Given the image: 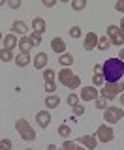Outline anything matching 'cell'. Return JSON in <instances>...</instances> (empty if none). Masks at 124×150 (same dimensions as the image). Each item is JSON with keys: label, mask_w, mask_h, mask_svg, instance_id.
I'll use <instances>...</instances> for the list:
<instances>
[{"label": "cell", "mask_w": 124, "mask_h": 150, "mask_svg": "<svg viewBox=\"0 0 124 150\" xmlns=\"http://www.w3.org/2000/svg\"><path fill=\"white\" fill-rule=\"evenodd\" d=\"M15 129H17V133L21 135L23 141H34L36 139V131L32 128V124L25 118H19L15 122Z\"/></svg>", "instance_id": "3957f363"}, {"label": "cell", "mask_w": 124, "mask_h": 150, "mask_svg": "<svg viewBox=\"0 0 124 150\" xmlns=\"http://www.w3.org/2000/svg\"><path fill=\"white\" fill-rule=\"evenodd\" d=\"M120 103L124 105V92H122V96H120Z\"/></svg>", "instance_id": "b9f144b4"}, {"label": "cell", "mask_w": 124, "mask_h": 150, "mask_svg": "<svg viewBox=\"0 0 124 150\" xmlns=\"http://www.w3.org/2000/svg\"><path fill=\"white\" fill-rule=\"evenodd\" d=\"M73 54H70V53H64V54H60L58 56V64L62 66V68H70L71 64H73Z\"/></svg>", "instance_id": "d6986e66"}, {"label": "cell", "mask_w": 124, "mask_h": 150, "mask_svg": "<svg viewBox=\"0 0 124 150\" xmlns=\"http://www.w3.org/2000/svg\"><path fill=\"white\" fill-rule=\"evenodd\" d=\"M79 98L83 101H96L98 98H100V90H98L96 86H92V84H90V86H83V88H81Z\"/></svg>", "instance_id": "ba28073f"}, {"label": "cell", "mask_w": 124, "mask_h": 150, "mask_svg": "<svg viewBox=\"0 0 124 150\" xmlns=\"http://www.w3.org/2000/svg\"><path fill=\"white\" fill-rule=\"evenodd\" d=\"M75 143L81 144V146H85L87 150H94V148L98 146V139H96V135H79Z\"/></svg>", "instance_id": "9c48e42d"}, {"label": "cell", "mask_w": 124, "mask_h": 150, "mask_svg": "<svg viewBox=\"0 0 124 150\" xmlns=\"http://www.w3.org/2000/svg\"><path fill=\"white\" fill-rule=\"evenodd\" d=\"M58 103H60V98H58V96H55V94H49V96L45 98V105H47V109H56V107H58Z\"/></svg>", "instance_id": "ffe728a7"}, {"label": "cell", "mask_w": 124, "mask_h": 150, "mask_svg": "<svg viewBox=\"0 0 124 150\" xmlns=\"http://www.w3.org/2000/svg\"><path fill=\"white\" fill-rule=\"evenodd\" d=\"M66 41L62 40V38H53V40H51V51H53V53H56V54H64L66 53Z\"/></svg>", "instance_id": "30bf717a"}, {"label": "cell", "mask_w": 124, "mask_h": 150, "mask_svg": "<svg viewBox=\"0 0 124 150\" xmlns=\"http://www.w3.org/2000/svg\"><path fill=\"white\" fill-rule=\"evenodd\" d=\"M36 122H38V126H40V128H49V124H51L49 111H38L36 112Z\"/></svg>", "instance_id": "7c38bea8"}, {"label": "cell", "mask_w": 124, "mask_h": 150, "mask_svg": "<svg viewBox=\"0 0 124 150\" xmlns=\"http://www.w3.org/2000/svg\"><path fill=\"white\" fill-rule=\"evenodd\" d=\"M105 36L111 40V45H124V34L120 32V28L117 25H109Z\"/></svg>", "instance_id": "52a82bcc"}, {"label": "cell", "mask_w": 124, "mask_h": 150, "mask_svg": "<svg viewBox=\"0 0 124 150\" xmlns=\"http://www.w3.org/2000/svg\"><path fill=\"white\" fill-rule=\"evenodd\" d=\"M81 34H83V32H81V26H71V28H70V36L73 38V40L81 38Z\"/></svg>", "instance_id": "f1b7e54d"}, {"label": "cell", "mask_w": 124, "mask_h": 150, "mask_svg": "<svg viewBox=\"0 0 124 150\" xmlns=\"http://www.w3.org/2000/svg\"><path fill=\"white\" fill-rule=\"evenodd\" d=\"M0 41H2V32H0Z\"/></svg>", "instance_id": "7bdbcfd3"}, {"label": "cell", "mask_w": 124, "mask_h": 150, "mask_svg": "<svg viewBox=\"0 0 124 150\" xmlns=\"http://www.w3.org/2000/svg\"><path fill=\"white\" fill-rule=\"evenodd\" d=\"M45 30H47V23H45V19H41V17H34V19H32V32L43 34Z\"/></svg>", "instance_id": "4fadbf2b"}, {"label": "cell", "mask_w": 124, "mask_h": 150, "mask_svg": "<svg viewBox=\"0 0 124 150\" xmlns=\"http://www.w3.org/2000/svg\"><path fill=\"white\" fill-rule=\"evenodd\" d=\"M34 47V43H32L30 36H23L21 40H19V49H21V53H30V49Z\"/></svg>", "instance_id": "2e32d148"}, {"label": "cell", "mask_w": 124, "mask_h": 150, "mask_svg": "<svg viewBox=\"0 0 124 150\" xmlns=\"http://www.w3.org/2000/svg\"><path fill=\"white\" fill-rule=\"evenodd\" d=\"M71 111H73V115H75V116H81V115H85V105L77 103L75 107H71Z\"/></svg>", "instance_id": "4dcf8cb0"}, {"label": "cell", "mask_w": 124, "mask_h": 150, "mask_svg": "<svg viewBox=\"0 0 124 150\" xmlns=\"http://www.w3.org/2000/svg\"><path fill=\"white\" fill-rule=\"evenodd\" d=\"M41 4H43L45 8H55V6H56V0H43Z\"/></svg>", "instance_id": "8d00e7d4"}, {"label": "cell", "mask_w": 124, "mask_h": 150, "mask_svg": "<svg viewBox=\"0 0 124 150\" xmlns=\"http://www.w3.org/2000/svg\"><path fill=\"white\" fill-rule=\"evenodd\" d=\"M124 118V109L122 107H107L105 111H103V120H105V124H117V122H120Z\"/></svg>", "instance_id": "5b68a950"}, {"label": "cell", "mask_w": 124, "mask_h": 150, "mask_svg": "<svg viewBox=\"0 0 124 150\" xmlns=\"http://www.w3.org/2000/svg\"><path fill=\"white\" fill-rule=\"evenodd\" d=\"M102 75L105 79V83H118L124 75V62L117 56L107 58L102 64Z\"/></svg>", "instance_id": "6da1fadb"}, {"label": "cell", "mask_w": 124, "mask_h": 150, "mask_svg": "<svg viewBox=\"0 0 124 150\" xmlns=\"http://www.w3.org/2000/svg\"><path fill=\"white\" fill-rule=\"evenodd\" d=\"M120 92H124V81H118V83H105L103 90H100V96L105 98L107 101H113Z\"/></svg>", "instance_id": "277c9868"}, {"label": "cell", "mask_w": 124, "mask_h": 150, "mask_svg": "<svg viewBox=\"0 0 124 150\" xmlns=\"http://www.w3.org/2000/svg\"><path fill=\"white\" fill-rule=\"evenodd\" d=\"M15 47H19V40H17V36L13 34H8V36H4V49H9V51H13Z\"/></svg>", "instance_id": "9a60e30c"}, {"label": "cell", "mask_w": 124, "mask_h": 150, "mask_svg": "<svg viewBox=\"0 0 124 150\" xmlns=\"http://www.w3.org/2000/svg\"><path fill=\"white\" fill-rule=\"evenodd\" d=\"M30 40H32V43H34V47L40 45V43H41V34H38V32H32V34H30Z\"/></svg>", "instance_id": "d6a6232c"}, {"label": "cell", "mask_w": 124, "mask_h": 150, "mask_svg": "<svg viewBox=\"0 0 124 150\" xmlns=\"http://www.w3.org/2000/svg\"><path fill=\"white\" fill-rule=\"evenodd\" d=\"M87 8V0H71V9L73 11H81Z\"/></svg>", "instance_id": "cb8c5ba5"}, {"label": "cell", "mask_w": 124, "mask_h": 150, "mask_svg": "<svg viewBox=\"0 0 124 150\" xmlns=\"http://www.w3.org/2000/svg\"><path fill=\"white\" fill-rule=\"evenodd\" d=\"M11 30H13V34L17 32V34L23 38V36H26V32H28V26H26V23H25V21H15V23L11 25Z\"/></svg>", "instance_id": "e0dca14e"}, {"label": "cell", "mask_w": 124, "mask_h": 150, "mask_svg": "<svg viewBox=\"0 0 124 150\" xmlns=\"http://www.w3.org/2000/svg\"><path fill=\"white\" fill-rule=\"evenodd\" d=\"M98 38L94 32H88L87 36H85V41H83V47H85V51H92V49H96L98 47Z\"/></svg>", "instance_id": "8fae6325"}, {"label": "cell", "mask_w": 124, "mask_h": 150, "mask_svg": "<svg viewBox=\"0 0 124 150\" xmlns=\"http://www.w3.org/2000/svg\"><path fill=\"white\" fill-rule=\"evenodd\" d=\"M66 101H68V105H70V107H75V105L79 103V96H77L75 92H71L70 96H68V100H66Z\"/></svg>", "instance_id": "4316f807"}, {"label": "cell", "mask_w": 124, "mask_h": 150, "mask_svg": "<svg viewBox=\"0 0 124 150\" xmlns=\"http://www.w3.org/2000/svg\"><path fill=\"white\" fill-rule=\"evenodd\" d=\"M117 58H120L122 62H124V47H120V51H118V56H117Z\"/></svg>", "instance_id": "f35d334b"}, {"label": "cell", "mask_w": 124, "mask_h": 150, "mask_svg": "<svg viewBox=\"0 0 124 150\" xmlns=\"http://www.w3.org/2000/svg\"><path fill=\"white\" fill-rule=\"evenodd\" d=\"M11 146H13V144H11L9 139H2V141H0V150H11Z\"/></svg>", "instance_id": "1f68e13d"}, {"label": "cell", "mask_w": 124, "mask_h": 150, "mask_svg": "<svg viewBox=\"0 0 124 150\" xmlns=\"http://www.w3.org/2000/svg\"><path fill=\"white\" fill-rule=\"evenodd\" d=\"M56 79H58V83L62 86H68L71 90H75V88L81 86V77L77 73H73L70 68H62L58 73H56Z\"/></svg>", "instance_id": "7a4b0ae2"}, {"label": "cell", "mask_w": 124, "mask_h": 150, "mask_svg": "<svg viewBox=\"0 0 124 150\" xmlns=\"http://www.w3.org/2000/svg\"><path fill=\"white\" fill-rule=\"evenodd\" d=\"M26 150H30V148H26Z\"/></svg>", "instance_id": "ee69618b"}, {"label": "cell", "mask_w": 124, "mask_h": 150, "mask_svg": "<svg viewBox=\"0 0 124 150\" xmlns=\"http://www.w3.org/2000/svg\"><path fill=\"white\" fill-rule=\"evenodd\" d=\"M94 75H102V64L94 66Z\"/></svg>", "instance_id": "74e56055"}, {"label": "cell", "mask_w": 124, "mask_h": 150, "mask_svg": "<svg viewBox=\"0 0 124 150\" xmlns=\"http://www.w3.org/2000/svg\"><path fill=\"white\" fill-rule=\"evenodd\" d=\"M105 83V79H103V75H92V86H102V84Z\"/></svg>", "instance_id": "83f0119b"}, {"label": "cell", "mask_w": 124, "mask_h": 150, "mask_svg": "<svg viewBox=\"0 0 124 150\" xmlns=\"http://www.w3.org/2000/svg\"><path fill=\"white\" fill-rule=\"evenodd\" d=\"M47 62H49V56H47V53H38L34 56V68L36 69H45L47 68Z\"/></svg>", "instance_id": "5bb4252c"}, {"label": "cell", "mask_w": 124, "mask_h": 150, "mask_svg": "<svg viewBox=\"0 0 124 150\" xmlns=\"http://www.w3.org/2000/svg\"><path fill=\"white\" fill-rule=\"evenodd\" d=\"M0 60L2 62H11V60H15V56H13V51H9V49H0Z\"/></svg>", "instance_id": "603a6c76"}, {"label": "cell", "mask_w": 124, "mask_h": 150, "mask_svg": "<svg viewBox=\"0 0 124 150\" xmlns=\"http://www.w3.org/2000/svg\"><path fill=\"white\" fill-rule=\"evenodd\" d=\"M19 68H25V66H28L30 64V54H26V53H19L17 56H15V60H13Z\"/></svg>", "instance_id": "ac0fdd59"}, {"label": "cell", "mask_w": 124, "mask_h": 150, "mask_svg": "<svg viewBox=\"0 0 124 150\" xmlns=\"http://www.w3.org/2000/svg\"><path fill=\"white\" fill-rule=\"evenodd\" d=\"M47 150H58V146H56V144H49V146H47Z\"/></svg>", "instance_id": "60d3db41"}, {"label": "cell", "mask_w": 124, "mask_h": 150, "mask_svg": "<svg viewBox=\"0 0 124 150\" xmlns=\"http://www.w3.org/2000/svg\"><path fill=\"white\" fill-rule=\"evenodd\" d=\"M94 135H96V139L100 141V143H105V144L111 143V141L115 139V131H113V128L109 124H102L96 129V133H94Z\"/></svg>", "instance_id": "8992f818"}, {"label": "cell", "mask_w": 124, "mask_h": 150, "mask_svg": "<svg viewBox=\"0 0 124 150\" xmlns=\"http://www.w3.org/2000/svg\"><path fill=\"white\" fill-rule=\"evenodd\" d=\"M62 150H87V148L77 144L75 141H64V143H62Z\"/></svg>", "instance_id": "7402d4cb"}, {"label": "cell", "mask_w": 124, "mask_h": 150, "mask_svg": "<svg viewBox=\"0 0 124 150\" xmlns=\"http://www.w3.org/2000/svg\"><path fill=\"white\" fill-rule=\"evenodd\" d=\"M94 103H96V107H98V109H103V111L107 109V100H105V98H102V96H100V98H98V100L94 101Z\"/></svg>", "instance_id": "f546056e"}, {"label": "cell", "mask_w": 124, "mask_h": 150, "mask_svg": "<svg viewBox=\"0 0 124 150\" xmlns=\"http://www.w3.org/2000/svg\"><path fill=\"white\" fill-rule=\"evenodd\" d=\"M118 28H120V32H122V34H124V17L120 19V25H118Z\"/></svg>", "instance_id": "ab89813d"}, {"label": "cell", "mask_w": 124, "mask_h": 150, "mask_svg": "<svg viewBox=\"0 0 124 150\" xmlns=\"http://www.w3.org/2000/svg\"><path fill=\"white\" fill-rule=\"evenodd\" d=\"M6 4H8L11 9H19V8H21V0H8Z\"/></svg>", "instance_id": "e575fe53"}, {"label": "cell", "mask_w": 124, "mask_h": 150, "mask_svg": "<svg viewBox=\"0 0 124 150\" xmlns=\"http://www.w3.org/2000/svg\"><path fill=\"white\" fill-rule=\"evenodd\" d=\"M109 47H111V40H109L107 36H100V38H98V47H96V49H100V51H107Z\"/></svg>", "instance_id": "44dd1931"}, {"label": "cell", "mask_w": 124, "mask_h": 150, "mask_svg": "<svg viewBox=\"0 0 124 150\" xmlns=\"http://www.w3.org/2000/svg\"><path fill=\"white\" fill-rule=\"evenodd\" d=\"M58 135L62 139H68L70 135H71V129H70V126H66V124H60L58 126Z\"/></svg>", "instance_id": "d4e9b609"}, {"label": "cell", "mask_w": 124, "mask_h": 150, "mask_svg": "<svg viewBox=\"0 0 124 150\" xmlns=\"http://www.w3.org/2000/svg\"><path fill=\"white\" fill-rule=\"evenodd\" d=\"M45 90H47V94H53V92L56 90L55 81H45Z\"/></svg>", "instance_id": "836d02e7"}, {"label": "cell", "mask_w": 124, "mask_h": 150, "mask_svg": "<svg viewBox=\"0 0 124 150\" xmlns=\"http://www.w3.org/2000/svg\"><path fill=\"white\" fill-rule=\"evenodd\" d=\"M55 77H56V73H55L53 68H45L43 69V81H55Z\"/></svg>", "instance_id": "484cf974"}, {"label": "cell", "mask_w": 124, "mask_h": 150, "mask_svg": "<svg viewBox=\"0 0 124 150\" xmlns=\"http://www.w3.org/2000/svg\"><path fill=\"white\" fill-rule=\"evenodd\" d=\"M115 9L120 11V13H124V0H118V2L115 4Z\"/></svg>", "instance_id": "d590c367"}]
</instances>
